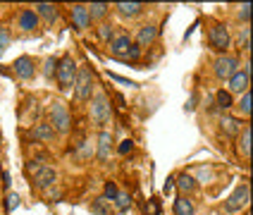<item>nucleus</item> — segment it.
Instances as JSON below:
<instances>
[{
  "mask_svg": "<svg viewBox=\"0 0 253 215\" xmlns=\"http://www.w3.org/2000/svg\"><path fill=\"white\" fill-rule=\"evenodd\" d=\"M108 50L115 60H125V62H136L141 57V50L136 48V43L131 41V36L126 31H117V36L108 43Z\"/></svg>",
  "mask_w": 253,
  "mask_h": 215,
  "instance_id": "nucleus-1",
  "label": "nucleus"
},
{
  "mask_svg": "<svg viewBox=\"0 0 253 215\" xmlns=\"http://www.w3.org/2000/svg\"><path fill=\"white\" fill-rule=\"evenodd\" d=\"M88 117L91 122L96 125L98 129H105L113 120V108H110V100L103 91H96L91 100H88Z\"/></svg>",
  "mask_w": 253,
  "mask_h": 215,
  "instance_id": "nucleus-2",
  "label": "nucleus"
},
{
  "mask_svg": "<svg viewBox=\"0 0 253 215\" xmlns=\"http://www.w3.org/2000/svg\"><path fill=\"white\" fill-rule=\"evenodd\" d=\"M48 125L55 129L57 136H67L72 131V113L70 108L62 103V100H53L50 108H48Z\"/></svg>",
  "mask_w": 253,
  "mask_h": 215,
  "instance_id": "nucleus-3",
  "label": "nucleus"
},
{
  "mask_svg": "<svg viewBox=\"0 0 253 215\" xmlns=\"http://www.w3.org/2000/svg\"><path fill=\"white\" fill-rule=\"evenodd\" d=\"M232 41H234V39H232L227 24L212 22L211 29H208V45H211V50H215L217 55H227L229 48H232Z\"/></svg>",
  "mask_w": 253,
  "mask_h": 215,
  "instance_id": "nucleus-4",
  "label": "nucleus"
},
{
  "mask_svg": "<svg viewBox=\"0 0 253 215\" xmlns=\"http://www.w3.org/2000/svg\"><path fill=\"white\" fill-rule=\"evenodd\" d=\"M77 60L72 55H62L57 60V70H55V82H57V88L60 91H70L74 86V79H77Z\"/></svg>",
  "mask_w": 253,
  "mask_h": 215,
  "instance_id": "nucleus-5",
  "label": "nucleus"
},
{
  "mask_svg": "<svg viewBox=\"0 0 253 215\" xmlns=\"http://www.w3.org/2000/svg\"><path fill=\"white\" fill-rule=\"evenodd\" d=\"M74 98L79 100V103H88L91 100V96L96 93V84H93V74H91V70L86 67V65H82L79 70H77V79H74Z\"/></svg>",
  "mask_w": 253,
  "mask_h": 215,
  "instance_id": "nucleus-6",
  "label": "nucleus"
},
{
  "mask_svg": "<svg viewBox=\"0 0 253 215\" xmlns=\"http://www.w3.org/2000/svg\"><path fill=\"white\" fill-rule=\"evenodd\" d=\"M249 203H251V184L241 182L225 199V213H239L244 208H249Z\"/></svg>",
  "mask_w": 253,
  "mask_h": 215,
  "instance_id": "nucleus-7",
  "label": "nucleus"
},
{
  "mask_svg": "<svg viewBox=\"0 0 253 215\" xmlns=\"http://www.w3.org/2000/svg\"><path fill=\"white\" fill-rule=\"evenodd\" d=\"M241 67V60L239 55H232V53H227V55H217L215 57V62H212V74L220 79V82H227L234 72Z\"/></svg>",
  "mask_w": 253,
  "mask_h": 215,
  "instance_id": "nucleus-8",
  "label": "nucleus"
},
{
  "mask_svg": "<svg viewBox=\"0 0 253 215\" xmlns=\"http://www.w3.org/2000/svg\"><path fill=\"white\" fill-rule=\"evenodd\" d=\"M115 153V139L108 129H100L96 136V146H93V158H98L100 165H108Z\"/></svg>",
  "mask_w": 253,
  "mask_h": 215,
  "instance_id": "nucleus-9",
  "label": "nucleus"
},
{
  "mask_svg": "<svg viewBox=\"0 0 253 215\" xmlns=\"http://www.w3.org/2000/svg\"><path fill=\"white\" fill-rule=\"evenodd\" d=\"M249 86H251V62L246 60V65L239 67V70L227 79V91H229L232 96H241L244 91H249Z\"/></svg>",
  "mask_w": 253,
  "mask_h": 215,
  "instance_id": "nucleus-10",
  "label": "nucleus"
},
{
  "mask_svg": "<svg viewBox=\"0 0 253 215\" xmlns=\"http://www.w3.org/2000/svg\"><path fill=\"white\" fill-rule=\"evenodd\" d=\"M12 70H14V77L22 79V82H29L39 74V60L31 55H19L17 60L12 62Z\"/></svg>",
  "mask_w": 253,
  "mask_h": 215,
  "instance_id": "nucleus-11",
  "label": "nucleus"
},
{
  "mask_svg": "<svg viewBox=\"0 0 253 215\" xmlns=\"http://www.w3.org/2000/svg\"><path fill=\"white\" fill-rule=\"evenodd\" d=\"M14 24L22 34H39L41 31V22H39V17L31 7H19V12L14 17Z\"/></svg>",
  "mask_w": 253,
  "mask_h": 215,
  "instance_id": "nucleus-12",
  "label": "nucleus"
},
{
  "mask_svg": "<svg viewBox=\"0 0 253 215\" xmlns=\"http://www.w3.org/2000/svg\"><path fill=\"white\" fill-rule=\"evenodd\" d=\"M29 170L34 172V182L31 184L36 186V189H48V186H53L57 182V170L53 165H34V168H29Z\"/></svg>",
  "mask_w": 253,
  "mask_h": 215,
  "instance_id": "nucleus-13",
  "label": "nucleus"
},
{
  "mask_svg": "<svg viewBox=\"0 0 253 215\" xmlns=\"http://www.w3.org/2000/svg\"><path fill=\"white\" fill-rule=\"evenodd\" d=\"M31 10L36 12L39 22H41V27L53 29L57 24V19H60V7H57V5H53V2H36Z\"/></svg>",
  "mask_w": 253,
  "mask_h": 215,
  "instance_id": "nucleus-14",
  "label": "nucleus"
},
{
  "mask_svg": "<svg viewBox=\"0 0 253 215\" xmlns=\"http://www.w3.org/2000/svg\"><path fill=\"white\" fill-rule=\"evenodd\" d=\"M131 41L136 43L139 50L151 48V45L158 41V24H143V27H139V31L131 36Z\"/></svg>",
  "mask_w": 253,
  "mask_h": 215,
  "instance_id": "nucleus-15",
  "label": "nucleus"
},
{
  "mask_svg": "<svg viewBox=\"0 0 253 215\" xmlns=\"http://www.w3.org/2000/svg\"><path fill=\"white\" fill-rule=\"evenodd\" d=\"M113 10L117 17H122V19H139V17H143L146 14V5L143 2H115L113 5Z\"/></svg>",
  "mask_w": 253,
  "mask_h": 215,
  "instance_id": "nucleus-16",
  "label": "nucleus"
},
{
  "mask_svg": "<svg viewBox=\"0 0 253 215\" xmlns=\"http://www.w3.org/2000/svg\"><path fill=\"white\" fill-rule=\"evenodd\" d=\"M70 17H72V24H74V29L79 31V34H84V31H88L91 29V17H88V10H86V5H82V2H77V5H72L70 7Z\"/></svg>",
  "mask_w": 253,
  "mask_h": 215,
  "instance_id": "nucleus-17",
  "label": "nucleus"
},
{
  "mask_svg": "<svg viewBox=\"0 0 253 215\" xmlns=\"http://www.w3.org/2000/svg\"><path fill=\"white\" fill-rule=\"evenodd\" d=\"M86 10H88V17H91V22H108V17L113 12V5L110 2H88L86 5Z\"/></svg>",
  "mask_w": 253,
  "mask_h": 215,
  "instance_id": "nucleus-18",
  "label": "nucleus"
},
{
  "mask_svg": "<svg viewBox=\"0 0 253 215\" xmlns=\"http://www.w3.org/2000/svg\"><path fill=\"white\" fill-rule=\"evenodd\" d=\"M237 151H239V156L244 160L251 158V127L249 125H244L241 131L237 134Z\"/></svg>",
  "mask_w": 253,
  "mask_h": 215,
  "instance_id": "nucleus-19",
  "label": "nucleus"
},
{
  "mask_svg": "<svg viewBox=\"0 0 253 215\" xmlns=\"http://www.w3.org/2000/svg\"><path fill=\"white\" fill-rule=\"evenodd\" d=\"M232 108L237 110V117H239L241 122H244V120H249V117H251V88H249V91H244L239 98L234 100V105H232Z\"/></svg>",
  "mask_w": 253,
  "mask_h": 215,
  "instance_id": "nucleus-20",
  "label": "nucleus"
},
{
  "mask_svg": "<svg viewBox=\"0 0 253 215\" xmlns=\"http://www.w3.org/2000/svg\"><path fill=\"white\" fill-rule=\"evenodd\" d=\"M31 134H34V139H36V141H41V143H53L57 139L55 129L50 127L48 122H39V125L34 127V131H31Z\"/></svg>",
  "mask_w": 253,
  "mask_h": 215,
  "instance_id": "nucleus-21",
  "label": "nucleus"
},
{
  "mask_svg": "<svg viewBox=\"0 0 253 215\" xmlns=\"http://www.w3.org/2000/svg\"><path fill=\"white\" fill-rule=\"evenodd\" d=\"M220 127H222L225 134L237 136V134L241 131V127H244V122H241L239 117H234V115H222V117H220Z\"/></svg>",
  "mask_w": 253,
  "mask_h": 215,
  "instance_id": "nucleus-22",
  "label": "nucleus"
},
{
  "mask_svg": "<svg viewBox=\"0 0 253 215\" xmlns=\"http://www.w3.org/2000/svg\"><path fill=\"white\" fill-rule=\"evenodd\" d=\"M174 215H196V203L191 196H177L174 201Z\"/></svg>",
  "mask_w": 253,
  "mask_h": 215,
  "instance_id": "nucleus-23",
  "label": "nucleus"
},
{
  "mask_svg": "<svg viewBox=\"0 0 253 215\" xmlns=\"http://www.w3.org/2000/svg\"><path fill=\"white\" fill-rule=\"evenodd\" d=\"M177 189H179V194L182 196H191V194H196V189H198V182L191 177V174H179L177 177Z\"/></svg>",
  "mask_w": 253,
  "mask_h": 215,
  "instance_id": "nucleus-24",
  "label": "nucleus"
},
{
  "mask_svg": "<svg viewBox=\"0 0 253 215\" xmlns=\"http://www.w3.org/2000/svg\"><path fill=\"white\" fill-rule=\"evenodd\" d=\"M215 105H217L222 113H227V110H232V105H234V96H232L227 88H217V91H215Z\"/></svg>",
  "mask_w": 253,
  "mask_h": 215,
  "instance_id": "nucleus-25",
  "label": "nucleus"
},
{
  "mask_svg": "<svg viewBox=\"0 0 253 215\" xmlns=\"http://www.w3.org/2000/svg\"><path fill=\"white\" fill-rule=\"evenodd\" d=\"M96 36H98L100 43H105V45H108V43L117 36V27L110 24V22H103V24H98V29H96Z\"/></svg>",
  "mask_w": 253,
  "mask_h": 215,
  "instance_id": "nucleus-26",
  "label": "nucleus"
},
{
  "mask_svg": "<svg viewBox=\"0 0 253 215\" xmlns=\"http://www.w3.org/2000/svg\"><path fill=\"white\" fill-rule=\"evenodd\" d=\"M10 43H12V29L5 27V24H0V57L7 53Z\"/></svg>",
  "mask_w": 253,
  "mask_h": 215,
  "instance_id": "nucleus-27",
  "label": "nucleus"
},
{
  "mask_svg": "<svg viewBox=\"0 0 253 215\" xmlns=\"http://www.w3.org/2000/svg\"><path fill=\"white\" fill-rule=\"evenodd\" d=\"M77 156L79 160H91L93 158V146L88 139H82V143H77Z\"/></svg>",
  "mask_w": 253,
  "mask_h": 215,
  "instance_id": "nucleus-28",
  "label": "nucleus"
},
{
  "mask_svg": "<svg viewBox=\"0 0 253 215\" xmlns=\"http://www.w3.org/2000/svg\"><path fill=\"white\" fill-rule=\"evenodd\" d=\"M249 19H251V2H244L237 7V22L241 27H249Z\"/></svg>",
  "mask_w": 253,
  "mask_h": 215,
  "instance_id": "nucleus-29",
  "label": "nucleus"
},
{
  "mask_svg": "<svg viewBox=\"0 0 253 215\" xmlns=\"http://www.w3.org/2000/svg\"><path fill=\"white\" fill-rule=\"evenodd\" d=\"M55 70H57V57H53V55L45 57V60H43V77H45L48 82L55 77Z\"/></svg>",
  "mask_w": 253,
  "mask_h": 215,
  "instance_id": "nucleus-30",
  "label": "nucleus"
},
{
  "mask_svg": "<svg viewBox=\"0 0 253 215\" xmlns=\"http://www.w3.org/2000/svg\"><path fill=\"white\" fill-rule=\"evenodd\" d=\"M237 45H239L241 50H249V48H251V31H249V27L239 29V34H237Z\"/></svg>",
  "mask_w": 253,
  "mask_h": 215,
  "instance_id": "nucleus-31",
  "label": "nucleus"
},
{
  "mask_svg": "<svg viewBox=\"0 0 253 215\" xmlns=\"http://www.w3.org/2000/svg\"><path fill=\"white\" fill-rule=\"evenodd\" d=\"M113 203H115V208H117L120 213H125V211H129V206H131V199H129V194L120 191V194H117V199H115Z\"/></svg>",
  "mask_w": 253,
  "mask_h": 215,
  "instance_id": "nucleus-32",
  "label": "nucleus"
},
{
  "mask_svg": "<svg viewBox=\"0 0 253 215\" xmlns=\"http://www.w3.org/2000/svg\"><path fill=\"white\" fill-rule=\"evenodd\" d=\"M117 194H120V189H117V184L115 182H105V189H103V199L110 201L113 203L115 199H117Z\"/></svg>",
  "mask_w": 253,
  "mask_h": 215,
  "instance_id": "nucleus-33",
  "label": "nucleus"
},
{
  "mask_svg": "<svg viewBox=\"0 0 253 215\" xmlns=\"http://www.w3.org/2000/svg\"><path fill=\"white\" fill-rule=\"evenodd\" d=\"M103 206H105V199H96L93 201V206H91V211H93L96 215H113V211H105Z\"/></svg>",
  "mask_w": 253,
  "mask_h": 215,
  "instance_id": "nucleus-34",
  "label": "nucleus"
},
{
  "mask_svg": "<svg viewBox=\"0 0 253 215\" xmlns=\"http://www.w3.org/2000/svg\"><path fill=\"white\" fill-rule=\"evenodd\" d=\"M0 184H2V172H0Z\"/></svg>",
  "mask_w": 253,
  "mask_h": 215,
  "instance_id": "nucleus-35",
  "label": "nucleus"
},
{
  "mask_svg": "<svg viewBox=\"0 0 253 215\" xmlns=\"http://www.w3.org/2000/svg\"><path fill=\"white\" fill-rule=\"evenodd\" d=\"M0 208H2V203H0Z\"/></svg>",
  "mask_w": 253,
  "mask_h": 215,
  "instance_id": "nucleus-36",
  "label": "nucleus"
}]
</instances>
